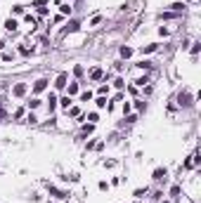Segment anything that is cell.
I'll return each mask as SVG.
<instances>
[{"instance_id": "obj_1", "label": "cell", "mask_w": 201, "mask_h": 203, "mask_svg": "<svg viewBox=\"0 0 201 203\" xmlns=\"http://www.w3.org/2000/svg\"><path fill=\"white\" fill-rule=\"evenodd\" d=\"M47 191H50L52 196H57V199H69L67 191H62V189H57V187H52V184H47Z\"/></svg>"}, {"instance_id": "obj_2", "label": "cell", "mask_w": 201, "mask_h": 203, "mask_svg": "<svg viewBox=\"0 0 201 203\" xmlns=\"http://www.w3.org/2000/svg\"><path fill=\"white\" fill-rule=\"evenodd\" d=\"M45 88H47V80H45V78H38L33 83V92H43Z\"/></svg>"}, {"instance_id": "obj_3", "label": "cell", "mask_w": 201, "mask_h": 203, "mask_svg": "<svg viewBox=\"0 0 201 203\" xmlns=\"http://www.w3.org/2000/svg\"><path fill=\"white\" fill-rule=\"evenodd\" d=\"M78 29H81V24H78V21H69V26L64 29V31H62V35H67V33H76Z\"/></svg>"}, {"instance_id": "obj_4", "label": "cell", "mask_w": 201, "mask_h": 203, "mask_svg": "<svg viewBox=\"0 0 201 203\" xmlns=\"http://www.w3.org/2000/svg\"><path fill=\"white\" fill-rule=\"evenodd\" d=\"M177 102H180V106H189V104H192V97H189V92H180Z\"/></svg>"}, {"instance_id": "obj_5", "label": "cell", "mask_w": 201, "mask_h": 203, "mask_svg": "<svg viewBox=\"0 0 201 203\" xmlns=\"http://www.w3.org/2000/svg\"><path fill=\"white\" fill-rule=\"evenodd\" d=\"M12 92H14L17 97H24V95H26V85H24V83H19V85H14V90H12Z\"/></svg>"}, {"instance_id": "obj_6", "label": "cell", "mask_w": 201, "mask_h": 203, "mask_svg": "<svg viewBox=\"0 0 201 203\" xmlns=\"http://www.w3.org/2000/svg\"><path fill=\"white\" fill-rule=\"evenodd\" d=\"M102 73H104V71H102L100 66H95L92 71H90V78H92V80H100V78H102Z\"/></svg>"}, {"instance_id": "obj_7", "label": "cell", "mask_w": 201, "mask_h": 203, "mask_svg": "<svg viewBox=\"0 0 201 203\" xmlns=\"http://www.w3.org/2000/svg\"><path fill=\"white\" fill-rule=\"evenodd\" d=\"M166 177V168H156L154 170V179H163Z\"/></svg>"}, {"instance_id": "obj_8", "label": "cell", "mask_w": 201, "mask_h": 203, "mask_svg": "<svg viewBox=\"0 0 201 203\" xmlns=\"http://www.w3.org/2000/svg\"><path fill=\"white\" fill-rule=\"evenodd\" d=\"M5 29H7V31H17V21H14V19H7V21H5Z\"/></svg>"}, {"instance_id": "obj_9", "label": "cell", "mask_w": 201, "mask_h": 203, "mask_svg": "<svg viewBox=\"0 0 201 203\" xmlns=\"http://www.w3.org/2000/svg\"><path fill=\"white\" fill-rule=\"evenodd\" d=\"M55 85H57V88L62 90V88L67 85V76H64V73H62V76H57V83H55Z\"/></svg>"}, {"instance_id": "obj_10", "label": "cell", "mask_w": 201, "mask_h": 203, "mask_svg": "<svg viewBox=\"0 0 201 203\" xmlns=\"http://www.w3.org/2000/svg\"><path fill=\"white\" fill-rule=\"evenodd\" d=\"M50 104H47V111H50V113H52V111H55V106H57V99H55V97H52V95H50Z\"/></svg>"}, {"instance_id": "obj_11", "label": "cell", "mask_w": 201, "mask_h": 203, "mask_svg": "<svg viewBox=\"0 0 201 203\" xmlns=\"http://www.w3.org/2000/svg\"><path fill=\"white\" fill-rule=\"evenodd\" d=\"M170 7H173V12H182V10H185V5H182V2H173Z\"/></svg>"}, {"instance_id": "obj_12", "label": "cell", "mask_w": 201, "mask_h": 203, "mask_svg": "<svg viewBox=\"0 0 201 203\" xmlns=\"http://www.w3.org/2000/svg\"><path fill=\"white\" fill-rule=\"evenodd\" d=\"M130 54H133L130 47H121V57H130Z\"/></svg>"}, {"instance_id": "obj_13", "label": "cell", "mask_w": 201, "mask_h": 203, "mask_svg": "<svg viewBox=\"0 0 201 203\" xmlns=\"http://www.w3.org/2000/svg\"><path fill=\"white\" fill-rule=\"evenodd\" d=\"M76 92H78V83H71L69 85V95H76Z\"/></svg>"}, {"instance_id": "obj_14", "label": "cell", "mask_w": 201, "mask_h": 203, "mask_svg": "<svg viewBox=\"0 0 201 203\" xmlns=\"http://www.w3.org/2000/svg\"><path fill=\"white\" fill-rule=\"evenodd\" d=\"M170 196L177 199V196H180V187H173V189H170Z\"/></svg>"}, {"instance_id": "obj_15", "label": "cell", "mask_w": 201, "mask_h": 203, "mask_svg": "<svg viewBox=\"0 0 201 203\" xmlns=\"http://www.w3.org/2000/svg\"><path fill=\"white\" fill-rule=\"evenodd\" d=\"M81 99H83V102H90V99H92V92H83V95H81Z\"/></svg>"}, {"instance_id": "obj_16", "label": "cell", "mask_w": 201, "mask_h": 203, "mask_svg": "<svg viewBox=\"0 0 201 203\" xmlns=\"http://www.w3.org/2000/svg\"><path fill=\"white\" fill-rule=\"evenodd\" d=\"M29 106H31V109H38V106H40V99H31V102H29Z\"/></svg>"}, {"instance_id": "obj_17", "label": "cell", "mask_w": 201, "mask_h": 203, "mask_svg": "<svg viewBox=\"0 0 201 203\" xmlns=\"http://www.w3.org/2000/svg\"><path fill=\"white\" fill-rule=\"evenodd\" d=\"M59 104H62V106H67V109H69V104H71V99H69V95H67V97H62V102H59Z\"/></svg>"}, {"instance_id": "obj_18", "label": "cell", "mask_w": 201, "mask_h": 203, "mask_svg": "<svg viewBox=\"0 0 201 203\" xmlns=\"http://www.w3.org/2000/svg\"><path fill=\"white\" fill-rule=\"evenodd\" d=\"M12 12H14V14H21V12H24V7H21V5H17V7H12Z\"/></svg>"}, {"instance_id": "obj_19", "label": "cell", "mask_w": 201, "mask_h": 203, "mask_svg": "<svg viewBox=\"0 0 201 203\" xmlns=\"http://www.w3.org/2000/svg\"><path fill=\"white\" fill-rule=\"evenodd\" d=\"M19 52H21V54H31V50H29L26 45H21V47H19Z\"/></svg>"}, {"instance_id": "obj_20", "label": "cell", "mask_w": 201, "mask_h": 203, "mask_svg": "<svg viewBox=\"0 0 201 203\" xmlns=\"http://www.w3.org/2000/svg\"><path fill=\"white\" fill-rule=\"evenodd\" d=\"M156 50V45H147V47H142V52H154Z\"/></svg>"}, {"instance_id": "obj_21", "label": "cell", "mask_w": 201, "mask_h": 203, "mask_svg": "<svg viewBox=\"0 0 201 203\" xmlns=\"http://www.w3.org/2000/svg\"><path fill=\"white\" fill-rule=\"evenodd\" d=\"M59 10H62V14H69V12H71V7H69V5H62Z\"/></svg>"}, {"instance_id": "obj_22", "label": "cell", "mask_w": 201, "mask_h": 203, "mask_svg": "<svg viewBox=\"0 0 201 203\" xmlns=\"http://www.w3.org/2000/svg\"><path fill=\"white\" fill-rule=\"evenodd\" d=\"M73 73L76 76H83V66H73Z\"/></svg>"}, {"instance_id": "obj_23", "label": "cell", "mask_w": 201, "mask_h": 203, "mask_svg": "<svg viewBox=\"0 0 201 203\" xmlns=\"http://www.w3.org/2000/svg\"><path fill=\"white\" fill-rule=\"evenodd\" d=\"M137 66H140V68H151V64H149V62H140Z\"/></svg>"}, {"instance_id": "obj_24", "label": "cell", "mask_w": 201, "mask_h": 203, "mask_svg": "<svg viewBox=\"0 0 201 203\" xmlns=\"http://www.w3.org/2000/svg\"><path fill=\"white\" fill-rule=\"evenodd\" d=\"M97 106H100V109H102V106H106V99H104V97H100V99H97Z\"/></svg>"}, {"instance_id": "obj_25", "label": "cell", "mask_w": 201, "mask_h": 203, "mask_svg": "<svg viewBox=\"0 0 201 203\" xmlns=\"http://www.w3.org/2000/svg\"><path fill=\"white\" fill-rule=\"evenodd\" d=\"M2 45H5V43H2V40H0V50H2Z\"/></svg>"}, {"instance_id": "obj_26", "label": "cell", "mask_w": 201, "mask_h": 203, "mask_svg": "<svg viewBox=\"0 0 201 203\" xmlns=\"http://www.w3.org/2000/svg\"><path fill=\"white\" fill-rule=\"evenodd\" d=\"M187 2H189V0H187Z\"/></svg>"}]
</instances>
